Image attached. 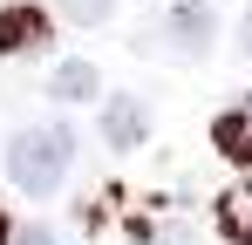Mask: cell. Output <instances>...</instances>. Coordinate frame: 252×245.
I'll return each mask as SVG.
<instances>
[{
  "label": "cell",
  "mask_w": 252,
  "mask_h": 245,
  "mask_svg": "<svg viewBox=\"0 0 252 245\" xmlns=\"http://www.w3.org/2000/svg\"><path fill=\"white\" fill-rule=\"evenodd\" d=\"M68 163H75V129H68V122H34V129H21V136H7V177H14L28 198L62 191Z\"/></svg>",
  "instance_id": "cell-1"
},
{
  "label": "cell",
  "mask_w": 252,
  "mask_h": 245,
  "mask_svg": "<svg viewBox=\"0 0 252 245\" xmlns=\"http://www.w3.org/2000/svg\"><path fill=\"white\" fill-rule=\"evenodd\" d=\"M48 41H55V21H48L41 7H0V55H41Z\"/></svg>",
  "instance_id": "cell-2"
},
{
  "label": "cell",
  "mask_w": 252,
  "mask_h": 245,
  "mask_svg": "<svg viewBox=\"0 0 252 245\" xmlns=\"http://www.w3.org/2000/svg\"><path fill=\"white\" fill-rule=\"evenodd\" d=\"M164 34H170L177 55H205V48H211V0H170Z\"/></svg>",
  "instance_id": "cell-3"
},
{
  "label": "cell",
  "mask_w": 252,
  "mask_h": 245,
  "mask_svg": "<svg viewBox=\"0 0 252 245\" xmlns=\"http://www.w3.org/2000/svg\"><path fill=\"white\" fill-rule=\"evenodd\" d=\"M102 136H109V150H136V143L150 136L143 102H136V95H109V102H102Z\"/></svg>",
  "instance_id": "cell-4"
},
{
  "label": "cell",
  "mask_w": 252,
  "mask_h": 245,
  "mask_svg": "<svg viewBox=\"0 0 252 245\" xmlns=\"http://www.w3.org/2000/svg\"><path fill=\"white\" fill-rule=\"evenodd\" d=\"M211 143L239 163V170H252V102H239V109H225V116L211 122Z\"/></svg>",
  "instance_id": "cell-5"
},
{
  "label": "cell",
  "mask_w": 252,
  "mask_h": 245,
  "mask_svg": "<svg viewBox=\"0 0 252 245\" xmlns=\"http://www.w3.org/2000/svg\"><path fill=\"white\" fill-rule=\"evenodd\" d=\"M48 95H55V102H95V95H102V75H95L89 61H62V68L48 75Z\"/></svg>",
  "instance_id": "cell-6"
},
{
  "label": "cell",
  "mask_w": 252,
  "mask_h": 245,
  "mask_svg": "<svg viewBox=\"0 0 252 245\" xmlns=\"http://www.w3.org/2000/svg\"><path fill=\"white\" fill-rule=\"evenodd\" d=\"M218 225H225V239H232V245H252V184L218 198Z\"/></svg>",
  "instance_id": "cell-7"
},
{
  "label": "cell",
  "mask_w": 252,
  "mask_h": 245,
  "mask_svg": "<svg viewBox=\"0 0 252 245\" xmlns=\"http://www.w3.org/2000/svg\"><path fill=\"white\" fill-rule=\"evenodd\" d=\"M55 7H62L75 28H102V21L116 14V0H55Z\"/></svg>",
  "instance_id": "cell-8"
},
{
  "label": "cell",
  "mask_w": 252,
  "mask_h": 245,
  "mask_svg": "<svg viewBox=\"0 0 252 245\" xmlns=\"http://www.w3.org/2000/svg\"><path fill=\"white\" fill-rule=\"evenodd\" d=\"M129 245H198V239H191L184 225H136V232H129Z\"/></svg>",
  "instance_id": "cell-9"
},
{
  "label": "cell",
  "mask_w": 252,
  "mask_h": 245,
  "mask_svg": "<svg viewBox=\"0 0 252 245\" xmlns=\"http://www.w3.org/2000/svg\"><path fill=\"white\" fill-rule=\"evenodd\" d=\"M14 245H55V232H48V225H21V232H14Z\"/></svg>",
  "instance_id": "cell-10"
},
{
  "label": "cell",
  "mask_w": 252,
  "mask_h": 245,
  "mask_svg": "<svg viewBox=\"0 0 252 245\" xmlns=\"http://www.w3.org/2000/svg\"><path fill=\"white\" fill-rule=\"evenodd\" d=\"M239 41H246V55H252V7H246V21H239Z\"/></svg>",
  "instance_id": "cell-11"
},
{
  "label": "cell",
  "mask_w": 252,
  "mask_h": 245,
  "mask_svg": "<svg viewBox=\"0 0 252 245\" xmlns=\"http://www.w3.org/2000/svg\"><path fill=\"white\" fill-rule=\"evenodd\" d=\"M0 245H14V232H7V218H0Z\"/></svg>",
  "instance_id": "cell-12"
}]
</instances>
